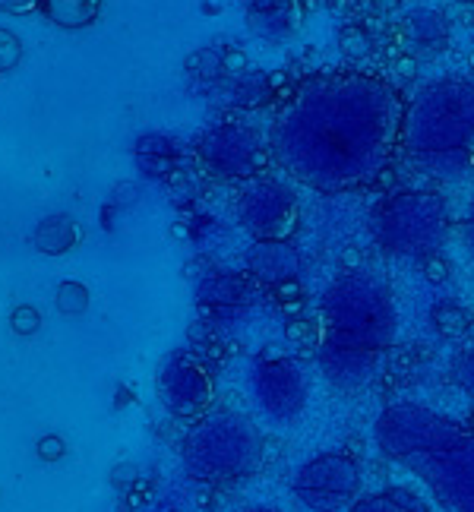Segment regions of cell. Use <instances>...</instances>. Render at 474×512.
Returning <instances> with one entry per match:
<instances>
[{
    "label": "cell",
    "instance_id": "5bb4252c",
    "mask_svg": "<svg viewBox=\"0 0 474 512\" xmlns=\"http://www.w3.org/2000/svg\"><path fill=\"white\" fill-rule=\"evenodd\" d=\"M48 13L64 26H83L95 19L98 0H48Z\"/></svg>",
    "mask_w": 474,
    "mask_h": 512
},
{
    "label": "cell",
    "instance_id": "9c48e42d",
    "mask_svg": "<svg viewBox=\"0 0 474 512\" xmlns=\"http://www.w3.org/2000/svg\"><path fill=\"white\" fill-rule=\"evenodd\" d=\"M158 389H162V402L181 418L200 415L212 402L209 370L190 354H171L158 373Z\"/></svg>",
    "mask_w": 474,
    "mask_h": 512
},
{
    "label": "cell",
    "instance_id": "ba28073f",
    "mask_svg": "<svg viewBox=\"0 0 474 512\" xmlns=\"http://www.w3.org/2000/svg\"><path fill=\"white\" fill-rule=\"evenodd\" d=\"M358 459L345 449L316 452L291 475V497L307 512H348L364 494Z\"/></svg>",
    "mask_w": 474,
    "mask_h": 512
},
{
    "label": "cell",
    "instance_id": "9a60e30c",
    "mask_svg": "<svg viewBox=\"0 0 474 512\" xmlns=\"http://www.w3.org/2000/svg\"><path fill=\"white\" fill-rule=\"evenodd\" d=\"M339 51L348 57V61H361V57L370 54V35L364 26H342L339 32Z\"/></svg>",
    "mask_w": 474,
    "mask_h": 512
},
{
    "label": "cell",
    "instance_id": "277c9868",
    "mask_svg": "<svg viewBox=\"0 0 474 512\" xmlns=\"http://www.w3.org/2000/svg\"><path fill=\"white\" fill-rule=\"evenodd\" d=\"M408 149L414 168L433 181L468 171L474 165V86H430L411 114Z\"/></svg>",
    "mask_w": 474,
    "mask_h": 512
},
{
    "label": "cell",
    "instance_id": "d6986e66",
    "mask_svg": "<svg viewBox=\"0 0 474 512\" xmlns=\"http://www.w3.org/2000/svg\"><path fill=\"white\" fill-rule=\"evenodd\" d=\"M395 73H399L402 80H414V76H418V61H414L411 54H399L395 57Z\"/></svg>",
    "mask_w": 474,
    "mask_h": 512
},
{
    "label": "cell",
    "instance_id": "e0dca14e",
    "mask_svg": "<svg viewBox=\"0 0 474 512\" xmlns=\"http://www.w3.org/2000/svg\"><path fill=\"white\" fill-rule=\"evenodd\" d=\"M456 241H459V253H462L465 266H468L471 275H474V200H471V206L462 212V219H459V225H456Z\"/></svg>",
    "mask_w": 474,
    "mask_h": 512
},
{
    "label": "cell",
    "instance_id": "7402d4cb",
    "mask_svg": "<svg viewBox=\"0 0 474 512\" xmlns=\"http://www.w3.org/2000/svg\"><path fill=\"white\" fill-rule=\"evenodd\" d=\"M244 67H247V57H244L241 51H228V54H225V70H228V73H241Z\"/></svg>",
    "mask_w": 474,
    "mask_h": 512
},
{
    "label": "cell",
    "instance_id": "ffe728a7",
    "mask_svg": "<svg viewBox=\"0 0 474 512\" xmlns=\"http://www.w3.org/2000/svg\"><path fill=\"white\" fill-rule=\"evenodd\" d=\"M424 275H427L430 282H443L449 272H446V263L440 260V256H433V260L424 263Z\"/></svg>",
    "mask_w": 474,
    "mask_h": 512
},
{
    "label": "cell",
    "instance_id": "4fadbf2b",
    "mask_svg": "<svg viewBox=\"0 0 474 512\" xmlns=\"http://www.w3.org/2000/svg\"><path fill=\"white\" fill-rule=\"evenodd\" d=\"M449 377L474 402V323L462 332L449 354Z\"/></svg>",
    "mask_w": 474,
    "mask_h": 512
},
{
    "label": "cell",
    "instance_id": "5b68a950",
    "mask_svg": "<svg viewBox=\"0 0 474 512\" xmlns=\"http://www.w3.org/2000/svg\"><path fill=\"white\" fill-rule=\"evenodd\" d=\"M187 475L206 484H234L253 478L266 459L263 430L244 411H212L196 421L181 443Z\"/></svg>",
    "mask_w": 474,
    "mask_h": 512
},
{
    "label": "cell",
    "instance_id": "2e32d148",
    "mask_svg": "<svg viewBox=\"0 0 474 512\" xmlns=\"http://www.w3.org/2000/svg\"><path fill=\"white\" fill-rule=\"evenodd\" d=\"M433 323H437V329L443 332V336H462V332L471 326L468 313L456 304H440L437 310H433Z\"/></svg>",
    "mask_w": 474,
    "mask_h": 512
},
{
    "label": "cell",
    "instance_id": "8fae6325",
    "mask_svg": "<svg viewBox=\"0 0 474 512\" xmlns=\"http://www.w3.org/2000/svg\"><path fill=\"white\" fill-rule=\"evenodd\" d=\"M247 269L266 285L294 282L301 272V250L291 241H256L247 253Z\"/></svg>",
    "mask_w": 474,
    "mask_h": 512
},
{
    "label": "cell",
    "instance_id": "603a6c76",
    "mask_svg": "<svg viewBox=\"0 0 474 512\" xmlns=\"http://www.w3.org/2000/svg\"><path fill=\"white\" fill-rule=\"evenodd\" d=\"M361 266H364V263H361V253L354 250V247L342 253V269H345V272H348V269H361Z\"/></svg>",
    "mask_w": 474,
    "mask_h": 512
},
{
    "label": "cell",
    "instance_id": "7a4b0ae2",
    "mask_svg": "<svg viewBox=\"0 0 474 512\" xmlns=\"http://www.w3.org/2000/svg\"><path fill=\"white\" fill-rule=\"evenodd\" d=\"M399 301L377 269H342L326 285L316 310V370L339 396H361L399 342Z\"/></svg>",
    "mask_w": 474,
    "mask_h": 512
},
{
    "label": "cell",
    "instance_id": "cb8c5ba5",
    "mask_svg": "<svg viewBox=\"0 0 474 512\" xmlns=\"http://www.w3.org/2000/svg\"><path fill=\"white\" fill-rule=\"evenodd\" d=\"M285 80H288V76H285V73H272V76H269V83H272V86H282Z\"/></svg>",
    "mask_w": 474,
    "mask_h": 512
},
{
    "label": "cell",
    "instance_id": "8992f818",
    "mask_svg": "<svg viewBox=\"0 0 474 512\" xmlns=\"http://www.w3.org/2000/svg\"><path fill=\"white\" fill-rule=\"evenodd\" d=\"M373 244L389 260L427 263L449 241V212L446 203L433 193H399L373 212Z\"/></svg>",
    "mask_w": 474,
    "mask_h": 512
},
{
    "label": "cell",
    "instance_id": "d4e9b609",
    "mask_svg": "<svg viewBox=\"0 0 474 512\" xmlns=\"http://www.w3.org/2000/svg\"><path fill=\"white\" fill-rule=\"evenodd\" d=\"M244 512H285V509H275V506H253V509H244Z\"/></svg>",
    "mask_w": 474,
    "mask_h": 512
},
{
    "label": "cell",
    "instance_id": "3957f363",
    "mask_svg": "<svg viewBox=\"0 0 474 512\" xmlns=\"http://www.w3.org/2000/svg\"><path fill=\"white\" fill-rule=\"evenodd\" d=\"M373 443L440 512H474V427L424 402H392L373 421Z\"/></svg>",
    "mask_w": 474,
    "mask_h": 512
},
{
    "label": "cell",
    "instance_id": "44dd1931",
    "mask_svg": "<svg viewBox=\"0 0 474 512\" xmlns=\"http://www.w3.org/2000/svg\"><path fill=\"white\" fill-rule=\"evenodd\" d=\"M38 326V317H35V310L23 307V310H16V329L19 332H32Z\"/></svg>",
    "mask_w": 474,
    "mask_h": 512
},
{
    "label": "cell",
    "instance_id": "7c38bea8",
    "mask_svg": "<svg viewBox=\"0 0 474 512\" xmlns=\"http://www.w3.org/2000/svg\"><path fill=\"white\" fill-rule=\"evenodd\" d=\"M348 512H440L424 494L405 484H389L380 490H367Z\"/></svg>",
    "mask_w": 474,
    "mask_h": 512
},
{
    "label": "cell",
    "instance_id": "30bf717a",
    "mask_svg": "<svg viewBox=\"0 0 474 512\" xmlns=\"http://www.w3.org/2000/svg\"><path fill=\"white\" fill-rule=\"evenodd\" d=\"M244 225L260 241H291V234L301 225L298 200L279 184L256 187L244 203Z\"/></svg>",
    "mask_w": 474,
    "mask_h": 512
},
{
    "label": "cell",
    "instance_id": "52a82bcc",
    "mask_svg": "<svg viewBox=\"0 0 474 512\" xmlns=\"http://www.w3.org/2000/svg\"><path fill=\"white\" fill-rule=\"evenodd\" d=\"M250 396L269 427L291 430L310 411L313 377L291 354H263L250 367Z\"/></svg>",
    "mask_w": 474,
    "mask_h": 512
},
{
    "label": "cell",
    "instance_id": "6da1fadb",
    "mask_svg": "<svg viewBox=\"0 0 474 512\" xmlns=\"http://www.w3.org/2000/svg\"><path fill=\"white\" fill-rule=\"evenodd\" d=\"M399 98L377 80L332 76L304 86L275 127V152L298 181L348 190L377 177L399 130Z\"/></svg>",
    "mask_w": 474,
    "mask_h": 512
},
{
    "label": "cell",
    "instance_id": "ac0fdd59",
    "mask_svg": "<svg viewBox=\"0 0 474 512\" xmlns=\"http://www.w3.org/2000/svg\"><path fill=\"white\" fill-rule=\"evenodd\" d=\"M57 304H61L64 313H83L86 304H89V291L83 285H76V282H67L61 288V298H57Z\"/></svg>",
    "mask_w": 474,
    "mask_h": 512
},
{
    "label": "cell",
    "instance_id": "484cf974",
    "mask_svg": "<svg viewBox=\"0 0 474 512\" xmlns=\"http://www.w3.org/2000/svg\"><path fill=\"white\" fill-rule=\"evenodd\" d=\"M468 67H471V70H474V51H471V54H468Z\"/></svg>",
    "mask_w": 474,
    "mask_h": 512
}]
</instances>
